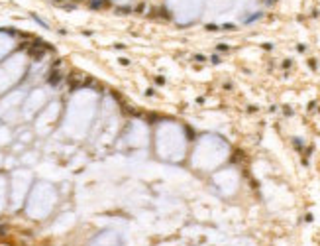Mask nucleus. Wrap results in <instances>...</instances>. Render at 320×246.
<instances>
[]
</instances>
